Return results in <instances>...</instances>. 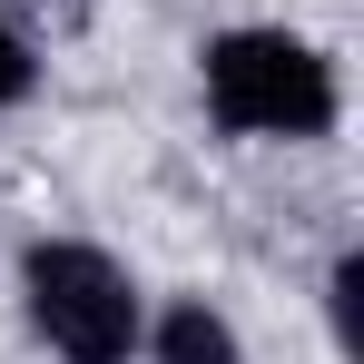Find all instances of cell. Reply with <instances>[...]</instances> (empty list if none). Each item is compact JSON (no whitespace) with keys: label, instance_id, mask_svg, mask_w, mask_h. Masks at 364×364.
Listing matches in <instances>:
<instances>
[{"label":"cell","instance_id":"6da1fadb","mask_svg":"<svg viewBox=\"0 0 364 364\" xmlns=\"http://www.w3.org/2000/svg\"><path fill=\"white\" fill-rule=\"evenodd\" d=\"M197 89H207V119L227 138H325L345 119V89L335 60L296 40V30H217L197 50Z\"/></svg>","mask_w":364,"mask_h":364},{"label":"cell","instance_id":"7a4b0ae2","mask_svg":"<svg viewBox=\"0 0 364 364\" xmlns=\"http://www.w3.org/2000/svg\"><path fill=\"white\" fill-rule=\"evenodd\" d=\"M20 305H30V335L60 364H128L148 335V305L128 286V266L79 237H40L20 256Z\"/></svg>","mask_w":364,"mask_h":364},{"label":"cell","instance_id":"3957f363","mask_svg":"<svg viewBox=\"0 0 364 364\" xmlns=\"http://www.w3.org/2000/svg\"><path fill=\"white\" fill-rule=\"evenodd\" d=\"M138 345H148V364H246L237 325H227L217 305H197V296H178L148 335H138Z\"/></svg>","mask_w":364,"mask_h":364},{"label":"cell","instance_id":"277c9868","mask_svg":"<svg viewBox=\"0 0 364 364\" xmlns=\"http://www.w3.org/2000/svg\"><path fill=\"white\" fill-rule=\"evenodd\" d=\"M30 79H40V60H30V40H20V30L0 20V109H20V99H30Z\"/></svg>","mask_w":364,"mask_h":364}]
</instances>
